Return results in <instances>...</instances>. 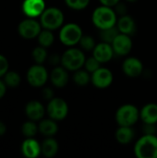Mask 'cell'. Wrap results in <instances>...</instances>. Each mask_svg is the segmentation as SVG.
<instances>
[{"label": "cell", "instance_id": "1", "mask_svg": "<svg viewBox=\"0 0 157 158\" xmlns=\"http://www.w3.org/2000/svg\"><path fill=\"white\" fill-rule=\"evenodd\" d=\"M92 21L99 30H105L117 26L118 15L113 7L101 5L92 14Z\"/></svg>", "mask_w": 157, "mask_h": 158}, {"label": "cell", "instance_id": "2", "mask_svg": "<svg viewBox=\"0 0 157 158\" xmlns=\"http://www.w3.org/2000/svg\"><path fill=\"white\" fill-rule=\"evenodd\" d=\"M134 154L138 158H157L156 134H144L134 145Z\"/></svg>", "mask_w": 157, "mask_h": 158}, {"label": "cell", "instance_id": "3", "mask_svg": "<svg viewBox=\"0 0 157 158\" xmlns=\"http://www.w3.org/2000/svg\"><path fill=\"white\" fill-rule=\"evenodd\" d=\"M86 57L81 48L69 47L61 56V65L68 71H76L84 67Z\"/></svg>", "mask_w": 157, "mask_h": 158}, {"label": "cell", "instance_id": "4", "mask_svg": "<svg viewBox=\"0 0 157 158\" xmlns=\"http://www.w3.org/2000/svg\"><path fill=\"white\" fill-rule=\"evenodd\" d=\"M115 118L118 126L132 127L140 119V110L134 105L125 104L118 108Z\"/></svg>", "mask_w": 157, "mask_h": 158}, {"label": "cell", "instance_id": "5", "mask_svg": "<svg viewBox=\"0 0 157 158\" xmlns=\"http://www.w3.org/2000/svg\"><path fill=\"white\" fill-rule=\"evenodd\" d=\"M82 35L83 31L81 26L77 23L69 22L60 28L59 40L64 45L72 47L76 44H79Z\"/></svg>", "mask_w": 157, "mask_h": 158}, {"label": "cell", "instance_id": "6", "mask_svg": "<svg viewBox=\"0 0 157 158\" xmlns=\"http://www.w3.org/2000/svg\"><path fill=\"white\" fill-rule=\"evenodd\" d=\"M40 22L43 29L54 31L59 29L64 23V14L57 7H48L40 16Z\"/></svg>", "mask_w": 157, "mask_h": 158}, {"label": "cell", "instance_id": "7", "mask_svg": "<svg viewBox=\"0 0 157 158\" xmlns=\"http://www.w3.org/2000/svg\"><path fill=\"white\" fill-rule=\"evenodd\" d=\"M46 111L50 118L56 121H60L67 118L68 114V105L64 99L54 97L49 100Z\"/></svg>", "mask_w": 157, "mask_h": 158}, {"label": "cell", "instance_id": "8", "mask_svg": "<svg viewBox=\"0 0 157 158\" xmlns=\"http://www.w3.org/2000/svg\"><path fill=\"white\" fill-rule=\"evenodd\" d=\"M49 78L46 69L42 64H36L31 66L27 72L28 82L33 87L43 86Z\"/></svg>", "mask_w": 157, "mask_h": 158}, {"label": "cell", "instance_id": "9", "mask_svg": "<svg viewBox=\"0 0 157 158\" xmlns=\"http://www.w3.org/2000/svg\"><path fill=\"white\" fill-rule=\"evenodd\" d=\"M114 81V75L107 68L100 67L97 70L92 73L91 82L98 89H105L109 87Z\"/></svg>", "mask_w": 157, "mask_h": 158}, {"label": "cell", "instance_id": "10", "mask_svg": "<svg viewBox=\"0 0 157 158\" xmlns=\"http://www.w3.org/2000/svg\"><path fill=\"white\" fill-rule=\"evenodd\" d=\"M18 31L21 37L25 39H33L38 37L42 31V25L41 22H38L33 18H30L22 20L19 23Z\"/></svg>", "mask_w": 157, "mask_h": 158}, {"label": "cell", "instance_id": "11", "mask_svg": "<svg viewBox=\"0 0 157 158\" xmlns=\"http://www.w3.org/2000/svg\"><path fill=\"white\" fill-rule=\"evenodd\" d=\"M115 55L124 56L130 53L132 49V40L131 36L124 33H118V35L115 38L113 43L111 44Z\"/></svg>", "mask_w": 157, "mask_h": 158}, {"label": "cell", "instance_id": "12", "mask_svg": "<svg viewBox=\"0 0 157 158\" xmlns=\"http://www.w3.org/2000/svg\"><path fill=\"white\" fill-rule=\"evenodd\" d=\"M122 70L129 78H138L143 72V64L138 57L129 56L122 64Z\"/></svg>", "mask_w": 157, "mask_h": 158}, {"label": "cell", "instance_id": "13", "mask_svg": "<svg viewBox=\"0 0 157 158\" xmlns=\"http://www.w3.org/2000/svg\"><path fill=\"white\" fill-rule=\"evenodd\" d=\"M115 55V52L113 50L112 44L101 42L99 44H96L94 49L93 50V56L101 63H107L109 62Z\"/></svg>", "mask_w": 157, "mask_h": 158}, {"label": "cell", "instance_id": "14", "mask_svg": "<svg viewBox=\"0 0 157 158\" xmlns=\"http://www.w3.org/2000/svg\"><path fill=\"white\" fill-rule=\"evenodd\" d=\"M44 0H24L22 11L29 18L40 17L45 9Z\"/></svg>", "mask_w": 157, "mask_h": 158}, {"label": "cell", "instance_id": "15", "mask_svg": "<svg viewBox=\"0 0 157 158\" xmlns=\"http://www.w3.org/2000/svg\"><path fill=\"white\" fill-rule=\"evenodd\" d=\"M49 78L54 86L57 88H63L68 84L69 81L68 70L65 69L63 66H56L51 71Z\"/></svg>", "mask_w": 157, "mask_h": 158}, {"label": "cell", "instance_id": "16", "mask_svg": "<svg viewBox=\"0 0 157 158\" xmlns=\"http://www.w3.org/2000/svg\"><path fill=\"white\" fill-rule=\"evenodd\" d=\"M117 27L120 33L128 34L130 36H132L133 34H135L137 31V25H136L134 19L128 14L121 16L118 19Z\"/></svg>", "mask_w": 157, "mask_h": 158}, {"label": "cell", "instance_id": "17", "mask_svg": "<svg viewBox=\"0 0 157 158\" xmlns=\"http://www.w3.org/2000/svg\"><path fill=\"white\" fill-rule=\"evenodd\" d=\"M21 151L24 156L27 158H36L42 153L41 144L32 137L27 138L21 145Z\"/></svg>", "mask_w": 157, "mask_h": 158}, {"label": "cell", "instance_id": "18", "mask_svg": "<svg viewBox=\"0 0 157 158\" xmlns=\"http://www.w3.org/2000/svg\"><path fill=\"white\" fill-rule=\"evenodd\" d=\"M25 113L31 120L38 121L43 118L45 109L42 103L38 101H31L26 105Z\"/></svg>", "mask_w": 157, "mask_h": 158}, {"label": "cell", "instance_id": "19", "mask_svg": "<svg viewBox=\"0 0 157 158\" xmlns=\"http://www.w3.org/2000/svg\"><path fill=\"white\" fill-rule=\"evenodd\" d=\"M140 118L143 123L157 124V104L149 103L140 110Z\"/></svg>", "mask_w": 157, "mask_h": 158}, {"label": "cell", "instance_id": "20", "mask_svg": "<svg viewBox=\"0 0 157 158\" xmlns=\"http://www.w3.org/2000/svg\"><path fill=\"white\" fill-rule=\"evenodd\" d=\"M115 137L118 143L122 145H126L133 141L135 137V131L132 129V127L119 126L118 129L116 131Z\"/></svg>", "mask_w": 157, "mask_h": 158}, {"label": "cell", "instance_id": "21", "mask_svg": "<svg viewBox=\"0 0 157 158\" xmlns=\"http://www.w3.org/2000/svg\"><path fill=\"white\" fill-rule=\"evenodd\" d=\"M38 129H39V131L43 135H44L46 137H52L57 132L58 126H57L56 120L50 118V119L42 120L38 125Z\"/></svg>", "mask_w": 157, "mask_h": 158}, {"label": "cell", "instance_id": "22", "mask_svg": "<svg viewBox=\"0 0 157 158\" xmlns=\"http://www.w3.org/2000/svg\"><path fill=\"white\" fill-rule=\"evenodd\" d=\"M41 148H42V154L45 157H53L58 152V143L54 138L47 137L41 144Z\"/></svg>", "mask_w": 157, "mask_h": 158}, {"label": "cell", "instance_id": "23", "mask_svg": "<svg viewBox=\"0 0 157 158\" xmlns=\"http://www.w3.org/2000/svg\"><path fill=\"white\" fill-rule=\"evenodd\" d=\"M91 77H92V74L89 71H87L85 69H83L81 68V69L74 71L73 81L75 82L76 85L84 87V86H87L91 82Z\"/></svg>", "mask_w": 157, "mask_h": 158}, {"label": "cell", "instance_id": "24", "mask_svg": "<svg viewBox=\"0 0 157 158\" xmlns=\"http://www.w3.org/2000/svg\"><path fill=\"white\" fill-rule=\"evenodd\" d=\"M119 31L118 29L117 26L112 27V28H108V29H105V30H100V39L102 42H105L108 44H112L113 41L115 40V38L118 35Z\"/></svg>", "mask_w": 157, "mask_h": 158}, {"label": "cell", "instance_id": "25", "mask_svg": "<svg viewBox=\"0 0 157 158\" xmlns=\"http://www.w3.org/2000/svg\"><path fill=\"white\" fill-rule=\"evenodd\" d=\"M55 41V36L52 32V31L50 30H46L44 29L43 31H41V32L38 35V42L40 44V45L43 46V47H49L53 44Z\"/></svg>", "mask_w": 157, "mask_h": 158}, {"label": "cell", "instance_id": "26", "mask_svg": "<svg viewBox=\"0 0 157 158\" xmlns=\"http://www.w3.org/2000/svg\"><path fill=\"white\" fill-rule=\"evenodd\" d=\"M38 131H39L38 126L33 122V120L25 122L21 128V131H22L23 135L27 138H31V137L35 136L36 133L38 132Z\"/></svg>", "mask_w": 157, "mask_h": 158}, {"label": "cell", "instance_id": "27", "mask_svg": "<svg viewBox=\"0 0 157 158\" xmlns=\"http://www.w3.org/2000/svg\"><path fill=\"white\" fill-rule=\"evenodd\" d=\"M81 48L82 50H85V51H93L96 45V43H95V40L93 36L91 35H82V37L81 38L80 40V43H79Z\"/></svg>", "mask_w": 157, "mask_h": 158}, {"label": "cell", "instance_id": "28", "mask_svg": "<svg viewBox=\"0 0 157 158\" xmlns=\"http://www.w3.org/2000/svg\"><path fill=\"white\" fill-rule=\"evenodd\" d=\"M32 57L36 64H43L47 58V51L45 47L42 45L35 47L32 51Z\"/></svg>", "mask_w": 157, "mask_h": 158}, {"label": "cell", "instance_id": "29", "mask_svg": "<svg viewBox=\"0 0 157 158\" xmlns=\"http://www.w3.org/2000/svg\"><path fill=\"white\" fill-rule=\"evenodd\" d=\"M20 82L19 75L15 71H9L5 74V83L9 87H17Z\"/></svg>", "mask_w": 157, "mask_h": 158}, {"label": "cell", "instance_id": "30", "mask_svg": "<svg viewBox=\"0 0 157 158\" xmlns=\"http://www.w3.org/2000/svg\"><path fill=\"white\" fill-rule=\"evenodd\" d=\"M91 0H65L66 5L73 10H83L85 9Z\"/></svg>", "mask_w": 157, "mask_h": 158}, {"label": "cell", "instance_id": "31", "mask_svg": "<svg viewBox=\"0 0 157 158\" xmlns=\"http://www.w3.org/2000/svg\"><path fill=\"white\" fill-rule=\"evenodd\" d=\"M100 67H101V63L93 56L86 58L85 63H84V69L87 71H89L91 74L93 73L95 70H97Z\"/></svg>", "mask_w": 157, "mask_h": 158}, {"label": "cell", "instance_id": "32", "mask_svg": "<svg viewBox=\"0 0 157 158\" xmlns=\"http://www.w3.org/2000/svg\"><path fill=\"white\" fill-rule=\"evenodd\" d=\"M7 69H8L7 59L4 56L0 55V77L4 76L7 72Z\"/></svg>", "mask_w": 157, "mask_h": 158}, {"label": "cell", "instance_id": "33", "mask_svg": "<svg viewBox=\"0 0 157 158\" xmlns=\"http://www.w3.org/2000/svg\"><path fill=\"white\" fill-rule=\"evenodd\" d=\"M144 134H156L157 128L156 124H150V123H143V128Z\"/></svg>", "mask_w": 157, "mask_h": 158}, {"label": "cell", "instance_id": "34", "mask_svg": "<svg viewBox=\"0 0 157 158\" xmlns=\"http://www.w3.org/2000/svg\"><path fill=\"white\" fill-rule=\"evenodd\" d=\"M114 7H115L114 9H115V11H116V13H117L118 16L121 17V16H124V15L127 14V9H128V7H127V6H126L124 3L119 2V3H118Z\"/></svg>", "mask_w": 157, "mask_h": 158}, {"label": "cell", "instance_id": "35", "mask_svg": "<svg viewBox=\"0 0 157 158\" xmlns=\"http://www.w3.org/2000/svg\"><path fill=\"white\" fill-rule=\"evenodd\" d=\"M49 62L52 65H58L59 63H61V56H59L58 54H53L50 57H49Z\"/></svg>", "mask_w": 157, "mask_h": 158}, {"label": "cell", "instance_id": "36", "mask_svg": "<svg viewBox=\"0 0 157 158\" xmlns=\"http://www.w3.org/2000/svg\"><path fill=\"white\" fill-rule=\"evenodd\" d=\"M43 97L44 99L48 100V101L51 100L52 98H54V92H53V90L50 89V88L43 89Z\"/></svg>", "mask_w": 157, "mask_h": 158}, {"label": "cell", "instance_id": "37", "mask_svg": "<svg viewBox=\"0 0 157 158\" xmlns=\"http://www.w3.org/2000/svg\"><path fill=\"white\" fill-rule=\"evenodd\" d=\"M101 5L106 6H110V7H114L118 3L120 2V0H99Z\"/></svg>", "mask_w": 157, "mask_h": 158}, {"label": "cell", "instance_id": "38", "mask_svg": "<svg viewBox=\"0 0 157 158\" xmlns=\"http://www.w3.org/2000/svg\"><path fill=\"white\" fill-rule=\"evenodd\" d=\"M6 84L5 82H3L2 81H0V99L6 94Z\"/></svg>", "mask_w": 157, "mask_h": 158}, {"label": "cell", "instance_id": "39", "mask_svg": "<svg viewBox=\"0 0 157 158\" xmlns=\"http://www.w3.org/2000/svg\"><path fill=\"white\" fill-rule=\"evenodd\" d=\"M6 132V125L0 121V136H2Z\"/></svg>", "mask_w": 157, "mask_h": 158}, {"label": "cell", "instance_id": "40", "mask_svg": "<svg viewBox=\"0 0 157 158\" xmlns=\"http://www.w3.org/2000/svg\"><path fill=\"white\" fill-rule=\"evenodd\" d=\"M126 1H128V2H130V3H133V2H136L137 0H126Z\"/></svg>", "mask_w": 157, "mask_h": 158}]
</instances>
